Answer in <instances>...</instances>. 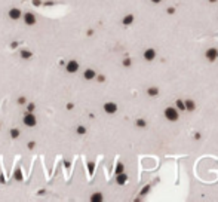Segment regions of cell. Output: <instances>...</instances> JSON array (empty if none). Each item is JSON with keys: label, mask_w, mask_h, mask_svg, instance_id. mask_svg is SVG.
<instances>
[{"label": "cell", "mask_w": 218, "mask_h": 202, "mask_svg": "<svg viewBox=\"0 0 218 202\" xmlns=\"http://www.w3.org/2000/svg\"><path fill=\"white\" fill-rule=\"evenodd\" d=\"M24 124L27 125V126H36V124H37V117H36L33 113H27L25 116H24Z\"/></svg>", "instance_id": "cell-2"}, {"label": "cell", "mask_w": 218, "mask_h": 202, "mask_svg": "<svg viewBox=\"0 0 218 202\" xmlns=\"http://www.w3.org/2000/svg\"><path fill=\"white\" fill-rule=\"evenodd\" d=\"M184 106H185V110H188V112L195 110V103H193L192 100H185V103H184Z\"/></svg>", "instance_id": "cell-11"}, {"label": "cell", "mask_w": 218, "mask_h": 202, "mask_svg": "<svg viewBox=\"0 0 218 202\" xmlns=\"http://www.w3.org/2000/svg\"><path fill=\"white\" fill-rule=\"evenodd\" d=\"M217 58H218V51H217Z\"/></svg>", "instance_id": "cell-27"}, {"label": "cell", "mask_w": 218, "mask_h": 202, "mask_svg": "<svg viewBox=\"0 0 218 202\" xmlns=\"http://www.w3.org/2000/svg\"><path fill=\"white\" fill-rule=\"evenodd\" d=\"M104 112L108 113V114H113V113L117 112V106L114 103H105L104 104Z\"/></svg>", "instance_id": "cell-3"}, {"label": "cell", "mask_w": 218, "mask_h": 202, "mask_svg": "<svg viewBox=\"0 0 218 202\" xmlns=\"http://www.w3.org/2000/svg\"><path fill=\"white\" fill-rule=\"evenodd\" d=\"M126 181H128V175H126V174H123V172L117 174V183H119V184H125Z\"/></svg>", "instance_id": "cell-10"}, {"label": "cell", "mask_w": 218, "mask_h": 202, "mask_svg": "<svg viewBox=\"0 0 218 202\" xmlns=\"http://www.w3.org/2000/svg\"><path fill=\"white\" fill-rule=\"evenodd\" d=\"M147 92H149V95H157L159 89H157V88H150V89L147 91Z\"/></svg>", "instance_id": "cell-16"}, {"label": "cell", "mask_w": 218, "mask_h": 202, "mask_svg": "<svg viewBox=\"0 0 218 202\" xmlns=\"http://www.w3.org/2000/svg\"><path fill=\"white\" fill-rule=\"evenodd\" d=\"M151 2H153V3H159L160 0H151Z\"/></svg>", "instance_id": "cell-25"}, {"label": "cell", "mask_w": 218, "mask_h": 202, "mask_svg": "<svg viewBox=\"0 0 218 202\" xmlns=\"http://www.w3.org/2000/svg\"><path fill=\"white\" fill-rule=\"evenodd\" d=\"M11 137H12V138H18V137H19V131H18V129H12V131H11Z\"/></svg>", "instance_id": "cell-14"}, {"label": "cell", "mask_w": 218, "mask_h": 202, "mask_svg": "<svg viewBox=\"0 0 218 202\" xmlns=\"http://www.w3.org/2000/svg\"><path fill=\"white\" fill-rule=\"evenodd\" d=\"M132 21H134V16H132V15H126V16L123 18V24H125V25L132 24Z\"/></svg>", "instance_id": "cell-13"}, {"label": "cell", "mask_w": 218, "mask_h": 202, "mask_svg": "<svg viewBox=\"0 0 218 202\" xmlns=\"http://www.w3.org/2000/svg\"><path fill=\"white\" fill-rule=\"evenodd\" d=\"M206 58L209 60V61H214V60L217 58V49H214V48L208 49L206 51Z\"/></svg>", "instance_id": "cell-8"}, {"label": "cell", "mask_w": 218, "mask_h": 202, "mask_svg": "<svg viewBox=\"0 0 218 202\" xmlns=\"http://www.w3.org/2000/svg\"><path fill=\"white\" fill-rule=\"evenodd\" d=\"M137 126H141V128H142V126H146V121L138 119V121H137Z\"/></svg>", "instance_id": "cell-19"}, {"label": "cell", "mask_w": 218, "mask_h": 202, "mask_svg": "<svg viewBox=\"0 0 218 202\" xmlns=\"http://www.w3.org/2000/svg\"><path fill=\"white\" fill-rule=\"evenodd\" d=\"M24 23L27 24V25H34L36 24V16L31 13V12H27V13L24 15Z\"/></svg>", "instance_id": "cell-4"}, {"label": "cell", "mask_w": 218, "mask_h": 202, "mask_svg": "<svg viewBox=\"0 0 218 202\" xmlns=\"http://www.w3.org/2000/svg\"><path fill=\"white\" fill-rule=\"evenodd\" d=\"M177 107L180 109V110H185V106H184V103L181 100H178L177 101Z\"/></svg>", "instance_id": "cell-17"}, {"label": "cell", "mask_w": 218, "mask_h": 202, "mask_svg": "<svg viewBox=\"0 0 218 202\" xmlns=\"http://www.w3.org/2000/svg\"><path fill=\"white\" fill-rule=\"evenodd\" d=\"M34 110V104H28V112H33Z\"/></svg>", "instance_id": "cell-22"}, {"label": "cell", "mask_w": 218, "mask_h": 202, "mask_svg": "<svg viewBox=\"0 0 218 202\" xmlns=\"http://www.w3.org/2000/svg\"><path fill=\"white\" fill-rule=\"evenodd\" d=\"M123 66H125V67H129V66H131V60H125V61H123Z\"/></svg>", "instance_id": "cell-21"}, {"label": "cell", "mask_w": 218, "mask_h": 202, "mask_svg": "<svg viewBox=\"0 0 218 202\" xmlns=\"http://www.w3.org/2000/svg\"><path fill=\"white\" fill-rule=\"evenodd\" d=\"M97 76V73L93 71V70H91V68H88V70H85V73H83V78L86 79V80H92V79Z\"/></svg>", "instance_id": "cell-9"}, {"label": "cell", "mask_w": 218, "mask_h": 202, "mask_svg": "<svg viewBox=\"0 0 218 202\" xmlns=\"http://www.w3.org/2000/svg\"><path fill=\"white\" fill-rule=\"evenodd\" d=\"M154 56H156V51H154V49H147V51L144 52V58H146L147 61H153Z\"/></svg>", "instance_id": "cell-7"}, {"label": "cell", "mask_w": 218, "mask_h": 202, "mask_svg": "<svg viewBox=\"0 0 218 202\" xmlns=\"http://www.w3.org/2000/svg\"><path fill=\"white\" fill-rule=\"evenodd\" d=\"M120 172H123V164H117L116 167V174H120Z\"/></svg>", "instance_id": "cell-15"}, {"label": "cell", "mask_w": 218, "mask_h": 202, "mask_svg": "<svg viewBox=\"0 0 218 202\" xmlns=\"http://www.w3.org/2000/svg\"><path fill=\"white\" fill-rule=\"evenodd\" d=\"M79 70V63L77 61H70L67 63V71L69 73H76Z\"/></svg>", "instance_id": "cell-5"}, {"label": "cell", "mask_w": 218, "mask_h": 202, "mask_svg": "<svg viewBox=\"0 0 218 202\" xmlns=\"http://www.w3.org/2000/svg\"><path fill=\"white\" fill-rule=\"evenodd\" d=\"M21 56H23V58H30V56H31V52H30V51H23V52H21Z\"/></svg>", "instance_id": "cell-18"}, {"label": "cell", "mask_w": 218, "mask_h": 202, "mask_svg": "<svg viewBox=\"0 0 218 202\" xmlns=\"http://www.w3.org/2000/svg\"><path fill=\"white\" fill-rule=\"evenodd\" d=\"M85 132H86L85 126H79V128H77V134H85Z\"/></svg>", "instance_id": "cell-20"}, {"label": "cell", "mask_w": 218, "mask_h": 202, "mask_svg": "<svg viewBox=\"0 0 218 202\" xmlns=\"http://www.w3.org/2000/svg\"><path fill=\"white\" fill-rule=\"evenodd\" d=\"M91 201H93V202L103 201V195H101V193H93V195H92V198H91Z\"/></svg>", "instance_id": "cell-12"}, {"label": "cell", "mask_w": 218, "mask_h": 202, "mask_svg": "<svg viewBox=\"0 0 218 202\" xmlns=\"http://www.w3.org/2000/svg\"><path fill=\"white\" fill-rule=\"evenodd\" d=\"M24 103H25V98H24V97H21V98H19V104H24Z\"/></svg>", "instance_id": "cell-23"}, {"label": "cell", "mask_w": 218, "mask_h": 202, "mask_svg": "<svg viewBox=\"0 0 218 202\" xmlns=\"http://www.w3.org/2000/svg\"><path fill=\"white\" fill-rule=\"evenodd\" d=\"M165 116H166V119L168 121H178V110L177 109H174V107H168L166 110H165Z\"/></svg>", "instance_id": "cell-1"}, {"label": "cell", "mask_w": 218, "mask_h": 202, "mask_svg": "<svg viewBox=\"0 0 218 202\" xmlns=\"http://www.w3.org/2000/svg\"><path fill=\"white\" fill-rule=\"evenodd\" d=\"M21 16H23V13H21L19 9H16V8H13V9L9 11V18H11V20H19Z\"/></svg>", "instance_id": "cell-6"}, {"label": "cell", "mask_w": 218, "mask_h": 202, "mask_svg": "<svg viewBox=\"0 0 218 202\" xmlns=\"http://www.w3.org/2000/svg\"><path fill=\"white\" fill-rule=\"evenodd\" d=\"M209 2H217V0H209Z\"/></svg>", "instance_id": "cell-26"}, {"label": "cell", "mask_w": 218, "mask_h": 202, "mask_svg": "<svg viewBox=\"0 0 218 202\" xmlns=\"http://www.w3.org/2000/svg\"><path fill=\"white\" fill-rule=\"evenodd\" d=\"M33 3H34L36 6H37V5H40V0H33Z\"/></svg>", "instance_id": "cell-24"}]
</instances>
